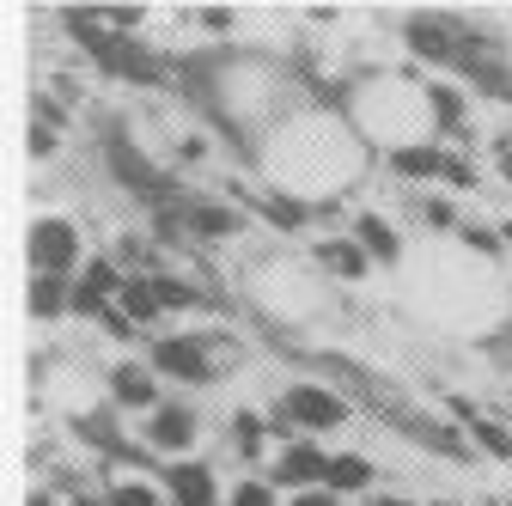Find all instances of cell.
Returning <instances> with one entry per match:
<instances>
[{
    "label": "cell",
    "mask_w": 512,
    "mask_h": 506,
    "mask_svg": "<svg viewBox=\"0 0 512 506\" xmlns=\"http://www.w3.org/2000/svg\"><path fill=\"white\" fill-rule=\"evenodd\" d=\"M342 421H348V403H342L330 385H293V391L275 403V415H269V427H275L281 439H293V427L324 433V427H342Z\"/></svg>",
    "instance_id": "6da1fadb"
},
{
    "label": "cell",
    "mask_w": 512,
    "mask_h": 506,
    "mask_svg": "<svg viewBox=\"0 0 512 506\" xmlns=\"http://www.w3.org/2000/svg\"><path fill=\"white\" fill-rule=\"evenodd\" d=\"M153 372L177 378V385H208V378H214L208 342L202 336H165V342H153Z\"/></svg>",
    "instance_id": "7a4b0ae2"
},
{
    "label": "cell",
    "mask_w": 512,
    "mask_h": 506,
    "mask_svg": "<svg viewBox=\"0 0 512 506\" xmlns=\"http://www.w3.org/2000/svg\"><path fill=\"white\" fill-rule=\"evenodd\" d=\"M31 257H37V275H68L74 269V257H80V232L68 226V220H37V232H31Z\"/></svg>",
    "instance_id": "3957f363"
},
{
    "label": "cell",
    "mask_w": 512,
    "mask_h": 506,
    "mask_svg": "<svg viewBox=\"0 0 512 506\" xmlns=\"http://www.w3.org/2000/svg\"><path fill=\"white\" fill-rule=\"evenodd\" d=\"M275 482L281 488H330V458L317 452V446H305V439H293V446L275 458Z\"/></svg>",
    "instance_id": "277c9868"
},
{
    "label": "cell",
    "mask_w": 512,
    "mask_h": 506,
    "mask_svg": "<svg viewBox=\"0 0 512 506\" xmlns=\"http://www.w3.org/2000/svg\"><path fill=\"white\" fill-rule=\"evenodd\" d=\"M147 446H159V452H189V446H196V409H189V403H159V409L147 415Z\"/></svg>",
    "instance_id": "5b68a950"
},
{
    "label": "cell",
    "mask_w": 512,
    "mask_h": 506,
    "mask_svg": "<svg viewBox=\"0 0 512 506\" xmlns=\"http://www.w3.org/2000/svg\"><path fill=\"white\" fill-rule=\"evenodd\" d=\"M165 494H171L177 506H214V500H220V482H214L208 464H171V470H165Z\"/></svg>",
    "instance_id": "8992f818"
},
{
    "label": "cell",
    "mask_w": 512,
    "mask_h": 506,
    "mask_svg": "<svg viewBox=\"0 0 512 506\" xmlns=\"http://www.w3.org/2000/svg\"><path fill=\"white\" fill-rule=\"evenodd\" d=\"M110 391H116V403L122 409H159V372L153 366H116L110 372Z\"/></svg>",
    "instance_id": "52a82bcc"
},
{
    "label": "cell",
    "mask_w": 512,
    "mask_h": 506,
    "mask_svg": "<svg viewBox=\"0 0 512 506\" xmlns=\"http://www.w3.org/2000/svg\"><path fill=\"white\" fill-rule=\"evenodd\" d=\"M183 220H189V238H202V244L238 232V208H226V202H196V196H189L183 202Z\"/></svg>",
    "instance_id": "ba28073f"
},
{
    "label": "cell",
    "mask_w": 512,
    "mask_h": 506,
    "mask_svg": "<svg viewBox=\"0 0 512 506\" xmlns=\"http://www.w3.org/2000/svg\"><path fill=\"white\" fill-rule=\"evenodd\" d=\"M116 311H122L128 324H153L159 311H165V305H159V281H153V275H128L122 293H116Z\"/></svg>",
    "instance_id": "9c48e42d"
},
{
    "label": "cell",
    "mask_w": 512,
    "mask_h": 506,
    "mask_svg": "<svg viewBox=\"0 0 512 506\" xmlns=\"http://www.w3.org/2000/svg\"><path fill=\"white\" fill-rule=\"evenodd\" d=\"M384 159H391L397 177H445V147H427V141H403Z\"/></svg>",
    "instance_id": "30bf717a"
},
{
    "label": "cell",
    "mask_w": 512,
    "mask_h": 506,
    "mask_svg": "<svg viewBox=\"0 0 512 506\" xmlns=\"http://www.w3.org/2000/svg\"><path fill=\"white\" fill-rule=\"evenodd\" d=\"M458 25H439V19H409V49L421 55V61H452L458 55Z\"/></svg>",
    "instance_id": "8fae6325"
},
{
    "label": "cell",
    "mask_w": 512,
    "mask_h": 506,
    "mask_svg": "<svg viewBox=\"0 0 512 506\" xmlns=\"http://www.w3.org/2000/svg\"><path fill=\"white\" fill-rule=\"evenodd\" d=\"M317 263H324L330 275H342V281H360L372 257L360 250V238H324V244H317Z\"/></svg>",
    "instance_id": "7c38bea8"
},
{
    "label": "cell",
    "mask_w": 512,
    "mask_h": 506,
    "mask_svg": "<svg viewBox=\"0 0 512 506\" xmlns=\"http://www.w3.org/2000/svg\"><path fill=\"white\" fill-rule=\"evenodd\" d=\"M354 238H360V250H366L372 263H397V257H403V238H397V226H384L378 214H360Z\"/></svg>",
    "instance_id": "4fadbf2b"
},
{
    "label": "cell",
    "mask_w": 512,
    "mask_h": 506,
    "mask_svg": "<svg viewBox=\"0 0 512 506\" xmlns=\"http://www.w3.org/2000/svg\"><path fill=\"white\" fill-rule=\"evenodd\" d=\"M256 208H263V220H275V226H287V232H293V226H305V220L317 214V208H311V202H299V196H256Z\"/></svg>",
    "instance_id": "5bb4252c"
},
{
    "label": "cell",
    "mask_w": 512,
    "mask_h": 506,
    "mask_svg": "<svg viewBox=\"0 0 512 506\" xmlns=\"http://www.w3.org/2000/svg\"><path fill=\"white\" fill-rule=\"evenodd\" d=\"M372 488V464L366 458H330V494H360Z\"/></svg>",
    "instance_id": "9a60e30c"
},
{
    "label": "cell",
    "mask_w": 512,
    "mask_h": 506,
    "mask_svg": "<svg viewBox=\"0 0 512 506\" xmlns=\"http://www.w3.org/2000/svg\"><path fill=\"white\" fill-rule=\"evenodd\" d=\"M470 446L488 452V458H512V427H500L494 415H482V421L470 427Z\"/></svg>",
    "instance_id": "2e32d148"
},
{
    "label": "cell",
    "mask_w": 512,
    "mask_h": 506,
    "mask_svg": "<svg viewBox=\"0 0 512 506\" xmlns=\"http://www.w3.org/2000/svg\"><path fill=\"white\" fill-rule=\"evenodd\" d=\"M68 305H74V293H61L55 275H37V287H31V311H37V318H61Z\"/></svg>",
    "instance_id": "e0dca14e"
},
{
    "label": "cell",
    "mask_w": 512,
    "mask_h": 506,
    "mask_svg": "<svg viewBox=\"0 0 512 506\" xmlns=\"http://www.w3.org/2000/svg\"><path fill=\"white\" fill-rule=\"evenodd\" d=\"M263 433H269V421H263V415H250V409H238V415H232V446H238L244 458L263 452Z\"/></svg>",
    "instance_id": "ac0fdd59"
},
{
    "label": "cell",
    "mask_w": 512,
    "mask_h": 506,
    "mask_svg": "<svg viewBox=\"0 0 512 506\" xmlns=\"http://www.w3.org/2000/svg\"><path fill=\"white\" fill-rule=\"evenodd\" d=\"M427 116L439 122V129H458V122H464V92L433 86V92H427Z\"/></svg>",
    "instance_id": "d6986e66"
},
{
    "label": "cell",
    "mask_w": 512,
    "mask_h": 506,
    "mask_svg": "<svg viewBox=\"0 0 512 506\" xmlns=\"http://www.w3.org/2000/svg\"><path fill=\"white\" fill-rule=\"evenodd\" d=\"M153 281H159V305L165 311H196L202 305V293L189 287V281H171V275H153Z\"/></svg>",
    "instance_id": "ffe728a7"
},
{
    "label": "cell",
    "mask_w": 512,
    "mask_h": 506,
    "mask_svg": "<svg viewBox=\"0 0 512 506\" xmlns=\"http://www.w3.org/2000/svg\"><path fill=\"white\" fill-rule=\"evenodd\" d=\"M427 439H433V452H445V458H458V464H464V458H476V446H464V439H458L452 427H433Z\"/></svg>",
    "instance_id": "44dd1931"
},
{
    "label": "cell",
    "mask_w": 512,
    "mask_h": 506,
    "mask_svg": "<svg viewBox=\"0 0 512 506\" xmlns=\"http://www.w3.org/2000/svg\"><path fill=\"white\" fill-rule=\"evenodd\" d=\"M110 506H159V494L147 482H122V488H110Z\"/></svg>",
    "instance_id": "7402d4cb"
},
{
    "label": "cell",
    "mask_w": 512,
    "mask_h": 506,
    "mask_svg": "<svg viewBox=\"0 0 512 506\" xmlns=\"http://www.w3.org/2000/svg\"><path fill=\"white\" fill-rule=\"evenodd\" d=\"M226 506H275V488L269 482H238Z\"/></svg>",
    "instance_id": "603a6c76"
},
{
    "label": "cell",
    "mask_w": 512,
    "mask_h": 506,
    "mask_svg": "<svg viewBox=\"0 0 512 506\" xmlns=\"http://www.w3.org/2000/svg\"><path fill=\"white\" fill-rule=\"evenodd\" d=\"M464 244H470V250H482V257H500V244H506V238H500V232H488V226H464Z\"/></svg>",
    "instance_id": "cb8c5ba5"
},
{
    "label": "cell",
    "mask_w": 512,
    "mask_h": 506,
    "mask_svg": "<svg viewBox=\"0 0 512 506\" xmlns=\"http://www.w3.org/2000/svg\"><path fill=\"white\" fill-rule=\"evenodd\" d=\"M421 214H427V226H439V232H445V226H458V208L445 202V196H433V202H427Z\"/></svg>",
    "instance_id": "d4e9b609"
},
{
    "label": "cell",
    "mask_w": 512,
    "mask_h": 506,
    "mask_svg": "<svg viewBox=\"0 0 512 506\" xmlns=\"http://www.w3.org/2000/svg\"><path fill=\"white\" fill-rule=\"evenodd\" d=\"M445 183H464V189H470V183H476V165L458 159V153H445Z\"/></svg>",
    "instance_id": "484cf974"
},
{
    "label": "cell",
    "mask_w": 512,
    "mask_h": 506,
    "mask_svg": "<svg viewBox=\"0 0 512 506\" xmlns=\"http://www.w3.org/2000/svg\"><path fill=\"white\" fill-rule=\"evenodd\" d=\"M293 506H342V500L324 494V488H311V494H293Z\"/></svg>",
    "instance_id": "4316f807"
},
{
    "label": "cell",
    "mask_w": 512,
    "mask_h": 506,
    "mask_svg": "<svg viewBox=\"0 0 512 506\" xmlns=\"http://www.w3.org/2000/svg\"><path fill=\"white\" fill-rule=\"evenodd\" d=\"M31 153H37V159H49V153H55V135L43 129V122H37V135H31Z\"/></svg>",
    "instance_id": "83f0119b"
},
{
    "label": "cell",
    "mask_w": 512,
    "mask_h": 506,
    "mask_svg": "<svg viewBox=\"0 0 512 506\" xmlns=\"http://www.w3.org/2000/svg\"><path fill=\"white\" fill-rule=\"evenodd\" d=\"M202 25H208V31H226V25H232V13H220V7H208V13H202Z\"/></svg>",
    "instance_id": "f1b7e54d"
},
{
    "label": "cell",
    "mask_w": 512,
    "mask_h": 506,
    "mask_svg": "<svg viewBox=\"0 0 512 506\" xmlns=\"http://www.w3.org/2000/svg\"><path fill=\"white\" fill-rule=\"evenodd\" d=\"M372 506H409V500H397V494H372Z\"/></svg>",
    "instance_id": "f546056e"
},
{
    "label": "cell",
    "mask_w": 512,
    "mask_h": 506,
    "mask_svg": "<svg viewBox=\"0 0 512 506\" xmlns=\"http://www.w3.org/2000/svg\"><path fill=\"white\" fill-rule=\"evenodd\" d=\"M500 171H506V183H512V141H506V153H500Z\"/></svg>",
    "instance_id": "4dcf8cb0"
},
{
    "label": "cell",
    "mask_w": 512,
    "mask_h": 506,
    "mask_svg": "<svg viewBox=\"0 0 512 506\" xmlns=\"http://www.w3.org/2000/svg\"><path fill=\"white\" fill-rule=\"evenodd\" d=\"M31 506H55V500H49V494H37V500H31Z\"/></svg>",
    "instance_id": "1f68e13d"
},
{
    "label": "cell",
    "mask_w": 512,
    "mask_h": 506,
    "mask_svg": "<svg viewBox=\"0 0 512 506\" xmlns=\"http://www.w3.org/2000/svg\"><path fill=\"white\" fill-rule=\"evenodd\" d=\"M500 238H506V244H512V220H506V226H500Z\"/></svg>",
    "instance_id": "d6a6232c"
},
{
    "label": "cell",
    "mask_w": 512,
    "mask_h": 506,
    "mask_svg": "<svg viewBox=\"0 0 512 506\" xmlns=\"http://www.w3.org/2000/svg\"><path fill=\"white\" fill-rule=\"evenodd\" d=\"M427 506H452V500H427Z\"/></svg>",
    "instance_id": "836d02e7"
}]
</instances>
